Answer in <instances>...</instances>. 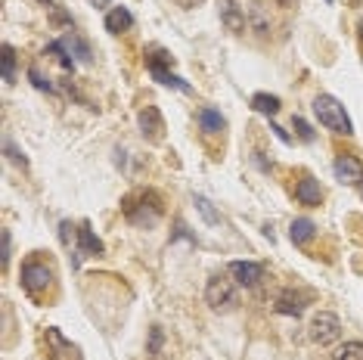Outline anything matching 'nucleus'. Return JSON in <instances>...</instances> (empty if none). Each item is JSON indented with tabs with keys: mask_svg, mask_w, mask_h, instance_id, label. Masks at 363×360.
Segmentation results:
<instances>
[{
	"mask_svg": "<svg viewBox=\"0 0 363 360\" xmlns=\"http://www.w3.org/2000/svg\"><path fill=\"white\" fill-rule=\"evenodd\" d=\"M313 116L320 118V125H323L326 130H333V134H345V137L354 134V125H351L348 112H345V106L338 103L335 96L320 94L317 100H313Z\"/></svg>",
	"mask_w": 363,
	"mask_h": 360,
	"instance_id": "nucleus-1",
	"label": "nucleus"
},
{
	"mask_svg": "<svg viewBox=\"0 0 363 360\" xmlns=\"http://www.w3.org/2000/svg\"><path fill=\"white\" fill-rule=\"evenodd\" d=\"M125 215H128V220H134V224H140V227H152L155 220L162 218V199H159V193H152V190L137 193L134 199L125 202Z\"/></svg>",
	"mask_w": 363,
	"mask_h": 360,
	"instance_id": "nucleus-2",
	"label": "nucleus"
},
{
	"mask_svg": "<svg viewBox=\"0 0 363 360\" xmlns=\"http://www.w3.org/2000/svg\"><path fill=\"white\" fill-rule=\"evenodd\" d=\"M308 335L313 345H320V348L335 345V342L342 339V320H338L335 314H329V310H317V314L311 317Z\"/></svg>",
	"mask_w": 363,
	"mask_h": 360,
	"instance_id": "nucleus-3",
	"label": "nucleus"
},
{
	"mask_svg": "<svg viewBox=\"0 0 363 360\" xmlns=\"http://www.w3.org/2000/svg\"><path fill=\"white\" fill-rule=\"evenodd\" d=\"M205 301L214 308V310H230L236 308V283L227 280V276H211L208 286H205Z\"/></svg>",
	"mask_w": 363,
	"mask_h": 360,
	"instance_id": "nucleus-4",
	"label": "nucleus"
},
{
	"mask_svg": "<svg viewBox=\"0 0 363 360\" xmlns=\"http://www.w3.org/2000/svg\"><path fill=\"white\" fill-rule=\"evenodd\" d=\"M50 283H53V270L47 264H40V261H26L22 264V286H26V292L40 296Z\"/></svg>",
	"mask_w": 363,
	"mask_h": 360,
	"instance_id": "nucleus-5",
	"label": "nucleus"
},
{
	"mask_svg": "<svg viewBox=\"0 0 363 360\" xmlns=\"http://www.w3.org/2000/svg\"><path fill=\"white\" fill-rule=\"evenodd\" d=\"M333 171H335V180H342V184H348V186H357L363 180V165L354 155H338Z\"/></svg>",
	"mask_w": 363,
	"mask_h": 360,
	"instance_id": "nucleus-6",
	"label": "nucleus"
},
{
	"mask_svg": "<svg viewBox=\"0 0 363 360\" xmlns=\"http://www.w3.org/2000/svg\"><path fill=\"white\" fill-rule=\"evenodd\" d=\"M230 276H233L239 286H258L264 276V267L255 264V261H233V264H230Z\"/></svg>",
	"mask_w": 363,
	"mask_h": 360,
	"instance_id": "nucleus-7",
	"label": "nucleus"
},
{
	"mask_svg": "<svg viewBox=\"0 0 363 360\" xmlns=\"http://www.w3.org/2000/svg\"><path fill=\"white\" fill-rule=\"evenodd\" d=\"M140 130H143V137H150V140H162L164 121H162V116H159V109H155V106L140 109Z\"/></svg>",
	"mask_w": 363,
	"mask_h": 360,
	"instance_id": "nucleus-8",
	"label": "nucleus"
},
{
	"mask_svg": "<svg viewBox=\"0 0 363 360\" xmlns=\"http://www.w3.org/2000/svg\"><path fill=\"white\" fill-rule=\"evenodd\" d=\"M47 345L53 348V360H81L78 348L72 342H65L60 330H47Z\"/></svg>",
	"mask_w": 363,
	"mask_h": 360,
	"instance_id": "nucleus-9",
	"label": "nucleus"
},
{
	"mask_svg": "<svg viewBox=\"0 0 363 360\" xmlns=\"http://www.w3.org/2000/svg\"><path fill=\"white\" fill-rule=\"evenodd\" d=\"M295 199H298L301 206H320V199H323L320 180H313V177L298 180V186H295Z\"/></svg>",
	"mask_w": 363,
	"mask_h": 360,
	"instance_id": "nucleus-10",
	"label": "nucleus"
},
{
	"mask_svg": "<svg viewBox=\"0 0 363 360\" xmlns=\"http://www.w3.org/2000/svg\"><path fill=\"white\" fill-rule=\"evenodd\" d=\"M134 26V16H130L125 6H115V10L106 16V31H112V35H121V31H128Z\"/></svg>",
	"mask_w": 363,
	"mask_h": 360,
	"instance_id": "nucleus-11",
	"label": "nucleus"
},
{
	"mask_svg": "<svg viewBox=\"0 0 363 360\" xmlns=\"http://www.w3.org/2000/svg\"><path fill=\"white\" fill-rule=\"evenodd\" d=\"M277 310L279 314H292V317H298L301 310H304V301H301V296H295L292 289H283L277 296Z\"/></svg>",
	"mask_w": 363,
	"mask_h": 360,
	"instance_id": "nucleus-12",
	"label": "nucleus"
},
{
	"mask_svg": "<svg viewBox=\"0 0 363 360\" xmlns=\"http://www.w3.org/2000/svg\"><path fill=\"white\" fill-rule=\"evenodd\" d=\"M220 19H224V26H227L230 31H242V28H245V13L239 10L233 0H227V4L220 6Z\"/></svg>",
	"mask_w": 363,
	"mask_h": 360,
	"instance_id": "nucleus-13",
	"label": "nucleus"
},
{
	"mask_svg": "<svg viewBox=\"0 0 363 360\" xmlns=\"http://www.w3.org/2000/svg\"><path fill=\"white\" fill-rule=\"evenodd\" d=\"M199 125H202L205 134H220V130L227 128V121H224V116H220V112L202 109V112H199Z\"/></svg>",
	"mask_w": 363,
	"mask_h": 360,
	"instance_id": "nucleus-14",
	"label": "nucleus"
},
{
	"mask_svg": "<svg viewBox=\"0 0 363 360\" xmlns=\"http://www.w3.org/2000/svg\"><path fill=\"white\" fill-rule=\"evenodd\" d=\"M289 236H292V242L295 245H304L313 236V220L308 218H298V220H292V230H289Z\"/></svg>",
	"mask_w": 363,
	"mask_h": 360,
	"instance_id": "nucleus-15",
	"label": "nucleus"
},
{
	"mask_svg": "<svg viewBox=\"0 0 363 360\" xmlns=\"http://www.w3.org/2000/svg\"><path fill=\"white\" fill-rule=\"evenodd\" d=\"M252 106L261 112V116H277V112H279V96L255 94V96H252Z\"/></svg>",
	"mask_w": 363,
	"mask_h": 360,
	"instance_id": "nucleus-16",
	"label": "nucleus"
},
{
	"mask_svg": "<svg viewBox=\"0 0 363 360\" xmlns=\"http://www.w3.org/2000/svg\"><path fill=\"white\" fill-rule=\"evenodd\" d=\"M333 360H363V342H345V345H338Z\"/></svg>",
	"mask_w": 363,
	"mask_h": 360,
	"instance_id": "nucleus-17",
	"label": "nucleus"
},
{
	"mask_svg": "<svg viewBox=\"0 0 363 360\" xmlns=\"http://www.w3.org/2000/svg\"><path fill=\"white\" fill-rule=\"evenodd\" d=\"M78 240H81V252H87V255H100V252H103V242L96 240L87 227H81V230H78Z\"/></svg>",
	"mask_w": 363,
	"mask_h": 360,
	"instance_id": "nucleus-18",
	"label": "nucleus"
},
{
	"mask_svg": "<svg viewBox=\"0 0 363 360\" xmlns=\"http://www.w3.org/2000/svg\"><path fill=\"white\" fill-rule=\"evenodd\" d=\"M150 72H152V78L159 81V84H168V87H180V90H189V87L184 84V81H180L177 75H171V72H164L162 65H155V69H150Z\"/></svg>",
	"mask_w": 363,
	"mask_h": 360,
	"instance_id": "nucleus-19",
	"label": "nucleus"
},
{
	"mask_svg": "<svg viewBox=\"0 0 363 360\" xmlns=\"http://www.w3.org/2000/svg\"><path fill=\"white\" fill-rule=\"evenodd\" d=\"M13 78H16V53L10 44H4V81L13 84Z\"/></svg>",
	"mask_w": 363,
	"mask_h": 360,
	"instance_id": "nucleus-20",
	"label": "nucleus"
},
{
	"mask_svg": "<svg viewBox=\"0 0 363 360\" xmlns=\"http://www.w3.org/2000/svg\"><path fill=\"white\" fill-rule=\"evenodd\" d=\"M292 125H295V130H298V137H301L304 143H313V130H311L308 121H304V118H295Z\"/></svg>",
	"mask_w": 363,
	"mask_h": 360,
	"instance_id": "nucleus-21",
	"label": "nucleus"
},
{
	"mask_svg": "<svg viewBox=\"0 0 363 360\" xmlns=\"http://www.w3.org/2000/svg\"><path fill=\"white\" fill-rule=\"evenodd\" d=\"M196 206H199V211H202V215L211 220V224H214V220H218V215H214V211H211V202H208V199H196Z\"/></svg>",
	"mask_w": 363,
	"mask_h": 360,
	"instance_id": "nucleus-22",
	"label": "nucleus"
},
{
	"mask_svg": "<svg viewBox=\"0 0 363 360\" xmlns=\"http://www.w3.org/2000/svg\"><path fill=\"white\" fill-rule=\"evenodd\" d=\"M10 252H13V245H10V233L4 230V267L10 264Z\"/></svg>",
	"mask_w": 363,
	"mask_h": 360,
	"instance_id": "nucleus-23",
	"label": "nucleus"
},
{
	"mask_svg": "<svg viewBox=\"0 0 363 360\" xmlns=\"http://www.w3.org/2000/svg\"><path fill=\"white\" fill-rule=\"evenodd\" d=\"M38 4H44V6H50V10L56 13V19H62V10H60V6H62V4H60V0H38Z\"/></svg>",
	"mask_w": 363,
	"mask_h": 360,
	"instance_id": "nucleus-24",
	"label": "nucleus"
},
{
	"mask_svg": "<svg viewBox=\"0 0 363 360\" xmlns=\"http://www.w3.org/2000/svg\"><path fill=\"white\" fill-rule=\"evenodd\" d=\"M60 230H62V242H65V245H69L72 240H75V230H72V224H62Z\"/></svg>",
	"mask_w": 363,
	"mask_h": 360,
	"instance_id": "nucleus-25",
	"label": "nucleus"
},
{
	"mask_svg": "<svg viewBox=\"0 0 363 360\" xmlns=\"http://www.w3.org/2000/svg\"><path fill=\"white\" fill-rule=\"evenodd\" d=\"M159 345H162V332H159V326H155V330H152V345H150L152 354H155V351H159Z\"/></svg>",
	"mask_w": 363,
	"mask_h": 360,
	"instance_id": "nucleus-26",
	"label": "nucleus"
},
{
	"mask_svg": "<svg viewBox=\"0 0 363 360\" xmlns=\"http://www.w3.org/2000/svg\"><path fill=\"white\" fill-rule=\"evenodd\" d=\"M184 10H193V6H199V4H205V0H177Z\"/></svg>",
	"mask_w": 363,
	"mask_h": 360,
	"instance_id": "nucleus-27",
	"label": "nucleus"
},
{
	"mask_svg": "<svg viewBox=\"0 0 363 360\" xmlns=\"http://www.w3.org/2000/svg\"><path fill=\"white\" fill-rule=\"evenodd\" d=\"M277 4H279V6H286V10H289V6H295L298 0H277Z\"/></svg>",
	"mask_w": 363,
	"mask_h": 360,
	"instance_id": "nucleus-28",
	"label": "nucleus"
},
{
	"mask_svg": "<svg viewBox=\"0 0 363 360\" xmlns=\"http://www.w3.org/2000/svg\"><path fill=\"white\" fill-rule=\"evenodd\" d=\"M90 4H94V6H109L112 0H90Z\"/></svg>",
	"mask_w": 363,
	"mask_h": 360,
	"instance_id": "nucleus-29",
	"label": "nucleus"
},
{
	"mask_svg": "<svg viewBox=\"0 0 363 360\" xmlns=\"http://www.w3.org/2000/svg\"><path fill=\"white\" fill-rule=\"evenodd\" d=\"M360 38H363V22H360Z\"/></svg>",
	"mask_w": 363,
	"mask_h": 360,
	"instance_id": "nucleus-30",
	"label": "nucleus"
}]
</instances>
